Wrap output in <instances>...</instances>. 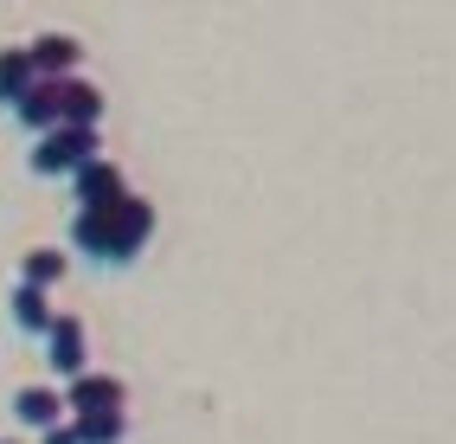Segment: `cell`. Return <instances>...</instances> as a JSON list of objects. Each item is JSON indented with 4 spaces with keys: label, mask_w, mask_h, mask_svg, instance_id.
Here are the masks:
<instances>
[{
    "label": "cell",
    "mask_w": 456,
    "mask_h": 444,
    "mask_svg": "<svg viewBox=\"0 0 456 444\" xmlns=\"http://www.w3.org/2000/svg\"><path fill=\"white\" fill-rule=\"evenodd\" d=\"M123 399H129V387H123L116 374H97V367H90V374H77L71 387H65L71 419H77V412H123Z\"/></svg>",
    "instance_id": "52a82bcc"
},
{
    "label": "cell",
    "mask_w": 456,
    "mask_h": 444,
    "mask_svg": "<svg viewBox=\"0 0 456 444\" xmlns=\"http://www.w3.org/2000/svg\"><path fill=\"white\" fill-rule=\"evenodd\" d=\"M13 419H20V425H33V432H52V425H65V419H71V406H65V387H39V380L13 387Z\"/></svg>",
    "instance_id": "8992f818"
},
{
    "label": "cell",
    "mask_w": 456,
    "mask_h": 444,
    "mask_svg": "<svg viewBox=\"0 0 456 444\" xmlns=\"http://www.w3.org/2000/svg\"><path fill=\"white\" fill-rule=\"evenodd\" d=\"M116 200H129V181L110 155H97L90 168L71 174V206H116Z\"/></svg>",
    "instance_id": "5b68a950"
},
{
    "label": "cell",
    "mask_w": 456,
    "mask_h": 444,
    "mask_svg": "<svg viewBox=\"0 0 456 444\" xmlns=\"http://www.w3.org/2000/svg\"><path fill=\"white\" fill-rule=\"evenodd\" d=\"M0 444H13V438H0Z\"/></svg>",
    "instance_id": "2e32d148"
},
{
    "label": "cell",
    "mask_w": 456,
    "mask_h": 444,
    "mask_svg": "<svg viewBox=\"0 0 456 444\" xmlns=\"http://www.w3.org/2000/svg\"><path fill=\"white\" fill-rule=\"evenodd\" d=\"M148 239H155V200L129 193L123 206H116V251H110V264H135Z\"/></svg>",
    "instance_id": "3957f363"
},
{
    "label": "cell",
    "mask_w": 456,
    "mask_h": 444,
    "mask_svg": "<svg viewBox=\"0 0 456 444\" xmlns=\"http://www.w3.org/2000/svg\"><path fill=\"white\" fill-rule=\"evenodd\" d=\"M123 206V200H116ZM116 206H77L71 213V251H84V258H97V264H110V251H116Z\"/></svg>",
    "instance_id": "7a4b0ae2"
},
{
    "label": "cell",
    "mask_w": 456,
    "mask_h": 444,
    "mask_svg": "<svg viewBox=\"0 0 456 444\" xmlns=\"http://www.w3.org/2000/svg\"><path fill=\"white\" fill-rule=\"evenodd\" d=\"M39 444H84V438H77V425L65 419V425H52V432H39Z\"/></svg>",
    "instance_id": "9a60e30c"
},
{
    "label": "cell",
    "mask_w": 456,
    "mask_h": 444,
    "mask_svg": "<svg viewBox=\"0 0 456 444\" xmlns=\"http://www.w3.org/2000/svg\"><path fill=\"white\" fill-rule=\"evenodd\" d=\"M39 84V65H33V45H0V110H20Z\"/></svg>",
    "instance_id": "9c48e42d"
},
{
    "label": "cell",
    "mask_w": 456,
    "mask_h": 444,
    "mask_svg": "<svg viewBox=\"0 0 456 444\" xmlns=\"http://www.w3.org/2000/svg\"><path fill=\"white\" fill-rule=\"evenodd\" d=\"M58 103H65V129H103V91L90 78H58Z\"/></svg>",
    "instance_id": "30bf717a"
},
{
    "label": "cell",
    "mask_w": 456,
    "mask_h": 444,
    "mask_svg": "<svg viewBox=\"0 0 456 444\" xmlns=\"http://www.w3.org/2000/svg\"><path fill=\"white\" fill-rule=\"evenodd\" d=\"M13 116H20V123L33 129V136H52V129H65V103H58V78H39V84H33V97H26V103H20Z\"/></svg>",
    "instance_id": "7c38bea8"
},
{
    "label": "cell",
    "mask_w": 456,
    "mask_h": 444,
    "mask_svg": "<svg viewBox=\"0 0 456 444\" xmlns=\"http://www.w3.org/2000/svg\"><path fill=\"white\" fill-rule=\"evenodd\" d=\"M65 271H71V264H65V251H58V245H33V251L20 258V284H39V290H52Z\"/></svg>",
    "instance_id": "4fadbf2b"
},
{
    "label": "cell",
    "mask_w": 456,
    "mask_h": 444,
    "mask_svg": "<svg viewBox=\"0 0 456 444\" xmlns=\"http://www.w3.org/2000/svg\"><path fill=\"white\" fill-rule=\"evenodd\" d=\"M103 155V129H52V136H33V148H26V168L39 174V181H58V174H71L90 168Z\"/></svg>",
    "instance_id": "6da1fadb"
},
{
    "label": "cell",
    "mask_w": 456,
    "mask_h": 444,
    "mask_svg": "<svg viewBox=\"0 0 456 444\" xmlns=\"http://www.w3.org/2000/svg\"><path fill=\"white\" fill-rule=\"evenodd\" d=\"M77 438L84 444H123L129 438V419H123V412H77Z\"/></svg>",
    "instance_id": "5bb4252c"
},
{
    "label": "cell",
    "mask_w": 456,
    "mask_h": 444,
    "mask_svg": "<svg viewBox=\"0 0 456 444\" xmlns=\"http://www.w3.org/2000/svg\"><path fill=\"white\" fill-rule=\"evenodd\" d=\"M7 309H13V329H20V335H52V329H58L52 290H39V284H13V290H7Z\"/></svg>",
    "instance_id": "ba28073f"
},
{
    "label": "cell",
    "mask_w": 456,
    "mask_h": 444,
    "mask_svg": "<svg viewBox=\"0 0 456 444\" xmlns=\"http://www.w3.org/2000/svg\"><path fill=\"white\" fill-rule=\"evenodd\" d=\"M45 361H52V374L65 380V387L77 374H90V341H84V322L77 316H58V329L45 335Z\"/></svg>",
    "instance_id": "277c9868"
},
{
    "label": "cell",
    "mask_w": 456,
    "mask_h": 444,
    "mask_svg": "<svg viewBox=\"0 0 456 444\" xmlns=\"http://www.w3.org/2000/svg\"><path fill=\"white\" fill-rule=\"evenodd\" d=\"M26 45H33V65H39V78H77V58H84V45H77L71 33H58V26H52V33H33Z\"/></svg>",
    "instance_id": "8fae6325"
}]
</instances>
